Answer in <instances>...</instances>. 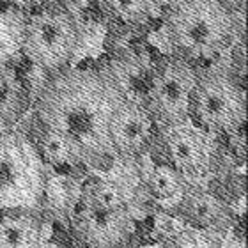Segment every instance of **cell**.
<instances>
[{"label": "cell", "mask_w": 248, "mask_h": 248, "mask_svg": "<svg viewBox=\"0 0 248 248\" xmlns=\"http://www.w3.org/2000/svg\"><path fill=\"white\" fill-rule=\"evenodd\" d=\"M126 91L112 67H64L52 73L36 99L41 128L66 137L85 165L115 158L108 139L110 117Z\"/></svg>", "instance_id": "1"}, {"label": "cell", "mask_w": 248, "mask_h": 248, "mask_svg": "<svg viewBox=\"0 0 248 248\" xmlns=\"http://www.w3.org/2000/svg\"><path fill=\"white\" fill-rule=\"evenodd\" d=\"M165 29L177 55L213 57L238 34V18L223 0H177L167 16Z\"/></svg>", "instance_id": "2"}, {"label": "cell", "mask_w": 248, "mask_h": 248, "mask_svg": "<svg viewBox=\"0 0 248 248\" xmlns=\"http://www.w3.org/2000/svg\"><path fill=\"white\" fill-rule=\"evenodd\" d=\"M80 45V27L69 7L43 4L27 15L23 48L27 59L45 71L57 73L69 64Z\"/></svg>", "instance_id": "3"}, {"label": "cell", "mask_w": 248, "mask_h": 248, "mask_svg": "<svg viewBox=\"0 0 248 248\" xmlns=\"http://www.w3.org/2000/svg\"><path fill=\"white\" fill-rule=\"evenodd\" d=\"M46 188V169L36 144L16 131H0V204L37 209Z\"/></svg>", "instance_id": "4"}, {"label": "cell", "mask_w": 248, "mask_h": 248, "mask_svg": "<svg viewBox=\"0 0 248 248\" xmlns=\"http://www.w3.org/2000/svg\"><path fill=\"white\" fill-rule=\"evenodd\" d=\"M247 119L241 83L223 67L199 73L190 101V121L213 135L236 133Z\"/></svg>", "instance_id": "5"}, {"label": "cell", "mask_w": 248, "mask_h": 248, "mask_svg": "<svg viewBox=\"0 0 248 248\" xmlns=\"http://www.w3.org/2000/svg\"><path fill=\"white\" fill-rule=\"evenodd\" d=\"M199 71L190 59L163 57L151 73L144 105L158 126L167 128L190 121V101Z\"/></svg>", "instance_id": "6"}, {"label": "cell", "mask_w": 248, "mask_h": 248, "mask_svg": "<svg viewBox=\"0 0 248 248\" xmlns=\"http://www.w3.org/2000/svg\"><path fill=\"white\" fill-rule=\"evenodd\" d=\"M78 241L89 248H112L128 245L133 234V218L126 204H101L80 191L69 213Z\"/></svg>", "instance_id": "7"}, {"label": "cell", "mask_w": 248, "mask_h": 248, "mask_svg": "<svg viewBox=\"0 0 248 248\" xmlns=\"http://www.w3.org/2000/svg\"><path fill=\"white\" fill-rule=\"evenodd\" d=\"M163 145L169 163L186 179L209 170L218 153L217 135L197 126L193 121L163 128Z\"/></svg>", "instance_id": "8"}, {"label": "cell", "mask_w": 248, "mask_h": 248, "mask_svg": "<svg viewBox=\"0 0 248 248\" xmlns=\"http://www.w3.org/2000/svg\"><path fill=\"white\" fill-rule=\"evenodd\" d=\"M156 126L142 101L124 98L108 123V139L115 158H139L144 155L155 140Z\"/></svg>", "instance_id": "9"}, {"label": "cell", "mask_w": 248, "mask_h": 248, "mask_svg": "<svg viewBox=\"0 0 248 248\" xmlns=\"http://www.w3.org/2000/svg\"><path fill=\"white\" fill-rule=\"evenodd\" d=\"M174 211L186 223L204 231L223 229L232 220V213L220 197L204 188L191 186H188L177 199Z\"/></svg>", "instance_id": "10"}, {"label": "cell", "mask_w": 248, "mask_h": 248, "mask_svg": "<svg viewBox=\"0 0 248 248\" xmlns=\"http://www.w3.org/2000/svg\"><path fill=\"white\" fill-rule=\"evenodd\" d=\"M43 220L32 207L0 211V248H41Z\"/></svg>", "instance_id": "11"}, {"label": "cell", "mask_w": 248, "mask_h": 248, "mask_svg": "<svg viewBox=\"0 0 248 248\" xmlns=\"http://www.w3.org/2000/svg\"><path fill=\"white\" fill-rule=\"evenodd\" d=\"M31 107V94L20 73L9 62H0V131L20 123Z\"/></svg>", "instance_id": "12"}, {"label": "cell", "mask_w": 248, "mask_h": 248, "mask_svg": "<svg viewBox=\"0 0 248 248\" xmlns=\"http://www.w3.org/2000/svg\"><path fill=\"white\" fill-rule=\"evenodd\" d=\"M27 13L7 5L0 7V62H9L21 53Z\"/></svg>", "instance_id": "13"}, {"label": "cell", "mask_w": 248, "mask_h": 248, "mask_svg": "<svg viewBox=\"0 0 248 248\" xmlns=\"http://www.w3.org/2000/svg\"><path fill=\"white\" fill-rule=\"evenodd\" d=\"M147 188L156 201L177 202V199L183 195V191L188 188V185H186V177L181 172L167 161V163H158L149 170Z\"/></svg>", "instance_id": "14"}, {"label": "cell", "mask_w": 248, "mask_h": 248, "mask_svg": "<svg viewBox=\"0 0 248 248\" xmlns=\"http://www.w3.org/2000/svg\"><path fill=\"white\" fill-rule=\"evenodd\" d=\"M45 163L52 165H80V155L75 145L62 135L55 133L52 129H45L39 137V144L36 145Z\"/></svg>", "instance_id": "15"}, {"label": "cell", "mask_w": 248, "mask_h": 248, "mask_svg": "<svg viewBox=\"0 0 248 248\" xmlns=\"http://www.w3.org/2000/svg\"><path fill=\"white\" fill-rule=\"evenodd\" d=\"M108 9L126 23H142L149 18L155 0H105Z\"/></svg>", "instance_id": "16"}, {"label": "cell", "mask_w": 248, "mask_h": 248, "mask_svg": "<svg viewBox=\"0 0 248 248\" xmlns=\"http://www.w3.org/2000/svg\"><path fill=\"white\" fill-rule=\"evenodd\" d=\"M9 2V5H13V7H16V9L20 11H31L32 7H36V5H39V0H7Z\"/></svg>", "instance_id": "17"}, {"label": "cell", "mask_w": 248, "mask_h": 248, "mask_svg": "<svg viewBox=\"0 0 248 248\" xmlns=\"http://www.w3.org/2000/svg\"><path fill=\"white\" fill-rule=\"evenodd\" d=\"M161 248H181L177 243H165Z\"/></svg>", "instance_id": "18"}, {"label": "cell", "mask_w": 248, "mask_h": 248, "mask_svg": "<svg viewBox=\"0 0 248 248\" xmlns=\"http://www.w3.org/2000/svg\"><path fill=\"white\" fill-rule=\"evenodd\" d=\"M112 248H128L126 245H121V247H112Z\"/></svg>", "instance_id": "19"}, {"label": "cell", "mask_w": 248, "mask_h": 248, "mask_svg": "<svg viewBox=\"0 0 248 248\" xmlns=\"http://www.w3.org/2000/svg\"><path fill=\"white\" fill-rule=\"evenodd\" d=\"M75 248H89V247H85V245H80V247H75Z\"/></svg>", "instance_id": "20"}, {"label": "cell", "mask_w": 248, "mask_h": 248, "mask_svg": "<svg viewBox=\"0 0 248 248\" xmlns=\"http://www.w3.org/2000/svg\"><path fill=\"white\" fill-rule=\"evenodd\" d=\"M2 209H4V207H2V204H0V211H2Z\"/></svg>", "instance_id": "21"}]
</instances>
